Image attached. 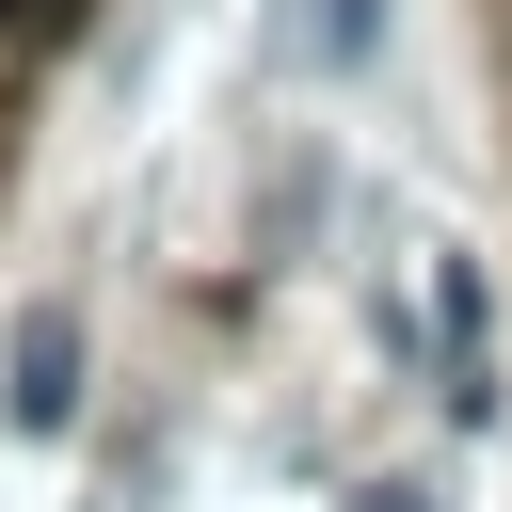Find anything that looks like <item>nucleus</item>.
Instances as JSON below:
<instances>
[{"mask_svg": "<svg viewBox=\"0 0 512 512\" xmlns=\"http://www.w3.org/2000/svg\"><path fill=\"white\" fill-rule=\"evenodd\" d=\"M352 512H432V496H416V480H368V496H352Z\"/></svg>", "mask_w": 512, "mask_h": 512, "instance_id": "nucleus-3", "label": "nucleus"}, {"mask_svg": "<svg viewBox=\"0 0 512 512\" xmlns=\"http://www.w3.org/2000/svg\"><path fill=\"white\" fill-rule=\"evenodd\" d=\"M80 32V0H0V48H64Z\"/></svg>", "mask_w": 512, "mask_h": 512, "instance_id": "nucleus-2", "label": "nucleus"}, {"mask_svg": "<svg viewBox=\"0 0 512 512\" xmlns=\"http://www.w3.org/2000/svg\"><path fill=\"white\" fill-rule=\"evenodd\" d=\"M16 416H32V432H64V416H80V320H64V304H32V320H16Z\"/></svg>", "mask_w": 512, "mask_h": 512, "instance_id": "nucleus-1", "label": "nucleus"}]
</instances>
